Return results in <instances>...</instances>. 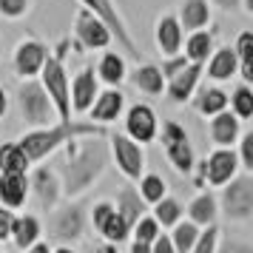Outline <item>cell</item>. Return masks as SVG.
<instances>
[{
    "label": "cell",
    "instance_id": "cb8c5ba5",
    "mask_svg": "<svg viewBox=\"0 0 253 253\" xmlns=\"http://www.w3.org/2000/svg\"><path fill=\"white\" fill-rule=\"evenodd\" d=\"M211 0H182V6H179V14H176V20L182 26V32H196V29H205L211 23Z\"/></svg>",
    "mask_w": 253,
    "mask_h": 253
},
{
    "label": "cell",
    "instance_id": "e0dca14e",
    "mask_svg": "<svg viewBox=\"0 0 253 253\" xmlns=\"http://www.w3.org/2000/svg\"><path fill=\"white\" fill-rule=\"evenodd\" d=\"M97 94H100V80H97L94 69H80L74 74V80H69L71 114H85Z\"/></svg>",
    "mask_w": 253,
    "mask_h": 253
},
{
    "label": "cell",
    "instance_id": "e575fe53",
    "mask_svg": "<svg viewBox=\"0 0 253 253\" xmlns=\"http://www.w3.org/2000/svg\"><path fill=\"white\" fill-rule=\"evenodd\" d=\"M228 108L239 117L242 123L251 120L253 117V88H251V83H239V85L233 88V94L228 97Z\"/></svg>",
    "mask_w": 253,
    "mask_h": 253
},
{
    "label": "cell",
    "instance_id": "f1b7e54d",
    "mask_svg": "<svg viewBox=\"0 0 253 253\" xmlns=\"http://www.w3.org/2000/svg\"><path fill=\"white\" fill-rule=\"evenodd\" d=\"M32 162L17 142H0V173H29Z\"/></svg>",
    "mask_w": 253,
    "mask_h": 253
},
{
    "label": "cell",
    "instance_id": "277c9868",
    "mask_svg": "<svg viewBox=\"0 0 253 253\" xmlns=\"http://www.w3.org/2000/svg\"><path fill=\"white\" fill-rule=\"evenodd\" d=\"M17 108H20V117L29 128H43L57 123L60 117L54 111V103L48 100V94L43 91V85L37 77H26L17 85Z\"/></svg>",
    "mask_w": 253,
    "mask_h": 253
},
{
    "label": "cell",
    "instance_id": "8d00e7d4",
    "mask_svg": "<svg viewBox=\"0 0 253 253\" xmlns=\"http://www.w3.org/2000/svg\"><path fill=\"white\" fill-rule=\"evenodd\" d=\"M162 233L160 228V222L151 216V213H142V216L131 225V239H137V242H145V245H151V242L157 239Z\"/></svg>",
    "mask_w": 253,
    "mask_h": 253
},
{
    "label": "cell",
    "instance_id": "484cf974",
    "mask_svg": "<svg viewBox=\"0 0 253 253\" xmlns=\"http://www.w3.org/2000/svg\"><path fill=\"white\" fill-rule=\"evenodd\" d=\"M97 80L105 83V85H120V83L128 77V66H126V57L117 54V51H105L100 63H97Z\"/></svg>",
    "mask_w": 253,
    "mask_h": 253
},
{
    "label": "cell",
    "instance_id": "ffe728a7",
    "mask_svg": "<svg viewBox=\"0 0 253 253\" xmlns=\"http://www.w3.org/2000/svg\"><path fill=\"white\" fill-rule=\"evenodd\" d=\"M236 69H239V63H236V51L233 46H219L211 51V57L202 63V74H205L208 80L213 83H228L236 77Z\"/></svg>",
    "mask_w": 253,
    "mask_h": 253
},
{
    "label": "cell",
    "instance_id": "ab89813d",
    "mask_svg": "<svg viewBox=\"0 0 253 253\" xmlns=\"http://www.w3.org/2000/svg\"><path fill=\"white\" fill-rule=\"evenodd\" d=\"M32 9V0H0V17L6 20H20Z\"/></svg>",
    "mask_w": 253,
    "mask_h": 253
},
{
    "label": "cell",
    "instance_id": "6da1fadb",
    "mask_svg": "<svg viewBox=\"0 0 253 253\" xmlns=\"http://www.w3.org/2000/svg\"><path fill=\"white\" fill-rule=\"evenodd\" d=\"M54 154H60L54 162V171L63 185V199H80L88 188L100 182V176L105 173L108 160H111L105 134L71 137Z\"/></svg>",
    "mask_w": 253,
    "mask_h": 253
},
{
    "label": "cell",
    "instance_id": "7c38bea8",
    "mask_svg": "<svg viewBox=\"0 0 253 253\" xmlns=\"http://www.w3.org/2000/svg\"><path fill=\"white\" fill-rule=\"evenodd\" d=\"M74 35H77V43H80V48H88V51L108 48L111 43H114L111 29H108V26H105L94 12H88L85 6H83L77 14H74Z\"/></svg>",
    "mask_w": 253,
    "mask_h": 253
},
{
    "label": "cell",
    "instance_id": "74e56055",
    "mask_svg": "<svg viewBox=\"0 0 253 253\" xmlns=\"http://www.w3.org/2000/svg\"><path fill=\"white\" fill-rule=\"evenodd\" d=\"M219 239H222V230H219L216 222H213V225H205V228L199 230V236H196L191 253H216Z\"/></svg>",
    "mask_w": 253,
    "mask_h": 253
},
{
    "label": "cell",
    "instance_id": "7402d4cb",
    "mask_svg": "<svg viewBox=\"0 0 253 253\" xmlns=\"http://www.w3.org/2000/svg\"><path fill=\"white\" fill-rule=\"evenodd\" d=\"M191 108H194L196 114H202V117H213L219 114V111H225L228 108V94L222 91L219 85H196V91L191 94Z\"/></svg>",
    "mask_w": 253,
    "mask_h": 253
},
{
    "label": "cell",
    "instance_id": "f907efd6",
    "mask_svg": "<svg viewBox=\"0 0 253 253\" xmlns=\"http://www.w3.org/2000/svg\"><path fill=\"white\" fill-rule=\"evenodd\" d=\"M85 253H94V248H91V251H85Z\"/></svg>",
    "mask_w": 253,
    "mask_h": 253
},
{
    "label": "cell",
    "instance_id": "d590c367",
    "mask_svg": "<svg viewBox=\"0 0 253 253\" xmlns=\"http://www.w3.org/2000/svg\"><path fill=\"white\" fill-rule=\"evenodd\" d=\"M100 236H103V242H111V245H123V242L131 239V225H128L126 219L117 213V208H114V213L103 222V228L97 230Z\"/></svg>",
    "mask_w": 253,
    "mask_h": 253
},
{
    "label": "cell",
    "instance_id": "681fc988",
    "mask_svg": "<svg viewBox=\"0 0 253 253\" xmlns=\"http://www.w3.org/2000/svg\"><path fill=\"white\" fill-rule=\"evenodd\" d=\"M51 253H77V251H74V245H54Z\"/></svg>",
    "mask_w": 253,
    "mask_h": 253
},
{
    "label": "cell",
    "instance_id": "bcb514c9",
    "mask_svg": "<svg viewBox=\"0 0 253 253\" xmlns=\"http://www.w3.org/2000/svg\"><path fill=\"white\" fill-rule=\"evenodd\" d=\"M128 253H151V245H145V242H137V239H131V248H128Z\"/></svg>",
    "mask_w": 253,
    "mask_h": 253
},
{
    "label": "cell",
    "instance_id": "4fadbf2b",
    "mask_svg": "<svg viewBox=\"0 0 253 253\" xmlns=\"http://www.w3.org/2000/svg\"><path fill=\"white\" fill-rule=\"evenodd\" d=\"M123 134L131 137L134 142L145 145V142H154L157 139V131H160V120H157V111L151 108L148 103H137L126 111V120H123Z\"/></svg>",
    "mask_w": 253,
    "mask_h": 253
},
{
    "label": "cell",
    "instance_id": "5bb4252c",
    "mask_svg": "<svg viewBox=\"0 0 253 253\" xmlns=\"http://www.w3.org/2000/svg\"><path fill=\"white\" fill-rule=\"evenodd\" d=\"M48 57V46L46 43H40L35 37H26L20 40L17 46H14V54H12V66H14V74L26 80V77H37L40 69H43V63Z\"/></svg>",
    "mask_w": 253,
    "mask_h": 253
},
{
    "label": "cell",
    "instance_id": "ba28073f",
    "mask_svg": "<svg viewBox=\"0 0 253 253\" xmlns=\"http://www.w3.org/2000/svg\"><path fill=\"white\" fill-rule=\"evenodd\" d=\"M239 168V160H236V148H216L208 154L202 165H199V173H196V182L199 185H211V188H222L230 176H236Z\"/></svg>",
    "mask_w": 253,
    "mask_h": 253
},
{
    "label": "cell",
    "instance_id": "9a60e30c",
    "mask_svg": "<svg viewBox=\"0 0 253 253\" xmlns=\"http://www.w3.org/2000/svg\"><path fill=\"white\" fill-rule=\"evenodd\" d=\"M123 111H126V94L120 91V85H105L94 97L91 108L85 114L97 126H111V123H117L123 117Z\"/></svg>",
    "mask_w": 253,
    "mask_h": 253
},
{
    "label": "cell",
    "instance_id": "8fae6325",
    "mask_svg": "<svg viewBox=\"0 0 253 253\" xmlns=\"http://www.w3.org/2000/svg\"><path fill=\"white\" fill-rule=\"evenodd\" d=\"M85 233V213L77 202H71L63 208H54V219H51V239L57 245H74L83 239Z\"/></svg>",
    "mask_w": 253,
    "mask_h": 253
},
{
    "label": "cell",
    "instance_id": "f35d334b",
    "mask_svg": "<svg viewBox=\"0 0 253 253\" xmlns=\"http://www.w3.org/2000/svg\"><path fill=\"white\" fill-rule=\"evenodd\" d=\"M236 145H239V151H236L239 168L253 173V131H242L239 139H236Z\"/></svg>",
    "mask_w": 253,
    "mask_h": 253
},
{
    "label": "cell",
    "instance_id": "30bf717a",
    "mask_svg": "<svg viewBox=\"0 0 253 253\" xmlns=\"http://www.w3.org/2000/svg\"><path fill=\"white\" fill-rule=\"evenodd\" d=\"M29 196L35 199V205L40 211H54L63 202V185L54 171V165H37L29 173Z\"/></svg>",
    "mask_w": 253,
    "mask_h": 253
},
{
    "label": "cell",
    "instance_id": "d6986e66",
    "mask_svg": "<svg viewBox=\"0 0 253 253\" xmlns=\"http://www.w3.org/2000/svg\"><path fill=\"white\" fill-rule=\"evenodd\" d=\"M208 134H211V142H213L216 148H233L236 139H239V134H242V120L233 114L230 108H225V111H219V114L211 117Z\"/></svg>",
    "mask_w": 253,
    "mask_h": 253
},
{
    "label": "cell",
    "instance_id": "83f0119b",
    "mask_svg": "<svg viewBox=\"0 0 253 253\" xmlns=\"http://www.w3.org/2000/svg\"><path fill=\"white\" fill-rule=\"evenodd\" d=\"M131 83H134V88L145 94H162L165 91V74H162L160 66H154V63H142L137 69L131 71Z\"/></svg>",
    "mask_w": 253,
    "mask_h": 253
},
{
    "label": "cell",
    "instance_id": "7dc6e473",
    "mask_svg": "<svg viewBox=\"0 0 253 253\" xmlns=\"http://www.w3.org/2000/svg\"><path fill=\"white\" fill-rule=\"evenodd\" d=\"M94 253H120V245H111V242H103V245H97Z\"/></svg>",
    "mask_w": 253,
    "mask_h": 253
},
{
    "label": "cell",
    "instance_id": "4316f807",
    "mask_svg": "<svg viewBox=\"0 0 253 253\" xmlns=\"http://www.w3.org/2000/svg\"><path fill=\"white\" fill-rule=\"evenodd\" d=\"M182 54L185 60H191V63H205L211 57V51H213V35L205 32V29H196V32H188V37L182 40Z\"/></svg>",
    "mask_w": 253,
    "mask_h": 253
},
{
    "label": "cell",
    "instance_id": "f546056e",
    "mask_svg": "<svg viewBox=\"0 0 253 253\" xmlns=\"http://www.w3.org/2000/svg\"><path fill=\"white\" fill-rule=\"evenodd\" d=\"M233 51H236V63H239L236 74L242 77V83H253V32L245 29V32L236 37Z\"/></svg>",
    "mask_w": 253,
    "mask_h": 253
},
{
    "label": "cell",
    "instance_id": "c3c4849f",
    "mask_svg": "<svg viewBox=\"0 0 253 253\" xmlns=\"http://www.w3.org/2000/svg\"><path fill=\"white\" fill-rule=\"evenodd\" d=\"M6 111H9V94L0 88V117L6 114Z\"/></svg>",
    "mask_w": 253,
    "mask_h": 253
},
{
    "label": "cell",
    "instance_id": "ee69618b",
    "mask_svg": "<svg viewBox=\"0 0 253 253\" xmlns=\"http://www.w3.org/2000/svg\"><path fill=\"white\" fill-rule=\"evenodd\" d=\"M23 253H51V245H48V242H43V239H37L35 245H29Z\"/></svg>",
    "mask_w": 253,
    "mask_h": 253
},
{
    "label": "cell",
    "instance_id": "3957f363",
    "mask_svg": "<svg viewBox=\"0 0 253 253\" xmlns=\"http://www.w3.org/2000/svg\"><path fill=\"white\" fill-rule=\"evenodd\" d=\"M66 48H69V40H63L60 48L51 54L48 51L43 69L37 74V80L43 85V91L48 94V100L54 103V111H57L60 120H71V100H69V71H66Z\"/></svg>",
    "mask_w": 253,
    "mask_h": 253
},
{
    "label": "cell",
    "instance_id": "816d5d0a",
    "mask_svg": "<svg viewBox=\"0 0 253 253\" xmlns=\"http://www.w3.org/2000/svg\"><path fill=\"white\" fill-rule=\"evenodd\" d=\"M0 253H3V245H0Z\"/></svg>",
    "mask_w": 253,
    "mask_h": 253
},
{
    "label": "cell",
    "instance_id": "d4e9b609",
    "mask_svg": "<svg viewBox=\"0 0 253 253\" xmlns=\"http://www.w3.org/2000/svg\"><path fill=\"white\" fill-rule=\"evenodd\" d=\"M185 216L191 219L194 225L199 228H205V225H213L219 216V205H216V196L211 194V191H202V194H196L188 208H185Z\"/></svg>",
    "mask_w": 253,
    "mask_h": 253
},
{
    "label": "cell",
    "instance_id": "1f68e13d",
    "mask_svg": "<svg viewBox=\"0 0 253 253\" xmlns=\"http://www.w3.org/2000/svg\"><path fill=\"white\" fill-rule=\"evenodd\" d=\"M182 213H185V208L179 205V199H173V196H162L160 202H154L151 205V216L160 222V228L162 230H168L171 225H176L179 219H182Z\"/></svg>",
    "mask_w": 253,
    "mask_h": 253
},
{
    "label": "cell",
    "instance_id": "4dcf8cb0",
    "mask_svg": "<svg viewBox=\"0 0 253 253\" xmlns=\"http://www.w3.org/2000/svg\"><path fill=\"white\" fill-rule=\"evenodd\" d=\"M114 208H117V213L126 219L128 225H134L142 213H145V202L139 199V194H137V188H123L120 194H117V202H114Z\"/></svg>",
    "mask_w": 253,
    "mask_h": 253
},
{
    "label": "cell",
    "instance_id": "2e32d148",
    "mask_svg": "<svg viewBox=\"0 0 253 253\" xmlns=\"http://www.w3.org/2000/svg\"><path fill=\"white\" fill-rule=\"evenodd\" d=\"M202 80V63H185L179 69L165 77V94L171 103H188L191 94L196 91V85Z\"/></svg>",
    "mask_w": 253,
    "mask_h": 253
},
{
    "label": "cell",
    "instance_id": "f6af8a7d",
    "mask_svg": "<svg viewBox=\"0 0 253 253\" xmlns=\"http://www.w3.org/2000/svg\"><path fill=\"white\" fill-rule=\"evenodd\" d=\"M211 3H213V6H219V9H225V12H236L242 0H211Z\"/></svg>",
    "mask_w": 253,
    "mask_h": 253
},
{
    "label": "cell",
    "instance_id": "52a82bcc",
    "mask_svg": "<svg viewBox=\"0 0 253 253\" xmlns=\"http://www.w3.org/2000/svg\"><path fill=\"white\" fill-rule=\"evenodd\" d=\"M157 137L162 139V148H165V157L173 165V171L179 173H191L196 168V157L194 148H191V139H188V131H185L179 123L168 120L162 131H157Z\"/></svg>",
    "mask_w": 253,
    "mask_h": 253
},
{
    "label": "cell",
    "instance_id": "7bdbcfd3",
    "mask_svg": "<svg viewBox=\"0 0 253 253\" xmlns=\"http://www.w3.org/2000/svg\"><path fill=\"white\" fill-rule=\"evenodd\" d=\"M151 253H176L173 245H171V236H168V233H160L157 239L151 242Z\"/></svg>",
    "mask_w": 253,
    "mask_h": 253
},
{
    "label": "cell",
    "instance_id": "603a6c76",
    "mask_svg": "<svg viewBox=\"0 0 253 253\" xmlns=\"http://www.w3.org/2000/svg\"><path fill=\"white\" fill-rule=\"evenodd\" d=\"M9 239L14 242L17 251H26L29 245H35L37 239H43V225H40V219H37L35 213H14Z\"/></svg>",
    "mask_w": 253,
    "mask_h": 253
},
{
    "label": "cell",
    "instance_id": "60d3db41",
    "mask_svg": "<svg viewBox=\"0 0 253 253\" xmlns=\"http://www.w3.org/2000/svg\"><path fill=\"white\" fill-rule=\"evenodd\" d=\"M12 222H14V211L6 205H0V245L9 242V233H12Z\"/></svg>",
    "mask_w": 253,
    "mask_h": 253
},
{
    "label": "cell",
    "instance_id": "ac0fdd59",
    "mask_svg": "<svg viewBox=\"0 0 253 253\" xmlns=\"http://www.w3.org/2000/svg\"><path fill=\"white\" fill-rule=\"evenodd\" d=\"M154 40H157V48H160L162 57H173V54H182V40L185 32L176 14H162L157 26H154Z\"/></svg>",
    "mask_w": 253,
    "mask_h": 253
},
{
    "label": "cell",
    "instance_id": "836d02e7",
    "mask_svg": "<svg viewBox=\"0 0 253 253\" xmlns=\"http://www.w3.org/2000/svg\"><path fill=\"white\" fill-rule=\"evenodd\" d=\"M137 194L145 205H154V202H160L162 196L168 194V182L160 173H142L137 179Z\"/></svg>",
    "mask_w": 253,
    "mask_h": 253
},
{
    "label": "cell",
    "instance_id": "9c48e42d",
    "mask_svg": "<svg viewBox=\"0 0 253 253\" xmlns=\"http://www.w3.org/2000/svg\"><path fill=\"white\" fill-rule=\"evenodd\" d=\"M80 3L111 29V37L117 40V46L123 48L126 54H131V57L139 60V46L134 43V37H131V32H128V26H126V20H123L120 9L114 6V0H80Z\"/></svg>",
    "mask_w": 253,
    "mask_h": 253
},
{
    "label": "cell",
    "instance_id": "b9f144b4",
    "mask_svg": "<svg viewBox=\"0 0 253 253\" xmlns=\"http://www.w3.org/2000/svg\"><path fill=\"white\" fill-rule=\"evenodd\" d=\"M216 253H253V248L248 245V242H242V239H230V242L219 239Z\"/></svg>",
    "mask_w": 253,
    "mask_h": 253
},
{
    "label": "cell",
    "instance_id": "8992f818",
    "mask_svg": "<svg viewBox=\"0 0 253 253\" xmlns=\"http://www.w3.org/2000/svg\"><path fill=\"white\" fill-rule=\"evenodd\" d=\"M105 137H108V154L114 160L117 171L123 173L128 182H137L145 173V148L139 142H134L131 137H126L123 131L105 134Z\"/></svg>",
    "mask_w": 253,
    "mask_h": 253
},
{
    "label": "cell",
    "instance_id": "44dd1931",
    "mask_svg": "<svg viewBox=\"0 0 253 253\" xmlns=\"http://www.w3.org/2000/svg\"><path fill=\"white\" fill-rule=\"evenodd\" d=\"M29 199V173H0V205L20 211Z\"/></svg>",
    "mask_w": 253,
    "mask_h": 253
},
{
    "label": "cell",
    "instance_id": "d6a6232c",
    "mask_svg": "<svg viewBox=\"0 0 253 253\" xmlns=\"http://www.w3.org/2000/svg\"><path fill=\"white\" fill-rule=\"evenodd\" d=\"M171 245H173V251L176 253H191V248H194V242H196V236H199V225H194L191 219H179L176 225H171Z\"/></svg>",
    "mask_w": 253,
    "mask_h": 253
},
{
    "label": "cell",
    "instance_id": "7a4b0ae2",
    "mask_svg": "<svg viewBox=\"0 0 253 253\" xmlns=\"http://www.w3.org/2000/svg\"><path fill=\"white\" fill-rule=\"evenodd\" d=\"M85 134H108L105 126H97L91 120H57L51 126H43V128H29L23 137L17 139V145L23 148V154L29 157V162L46 160L48 154H54L60 145H66L71 137H85Z\"/></svg>",
    "mask_w": 253,
    "mask_h": 253
},
{
    "label": "cell",
    "instance_id": "5b68a950",
    "mask_svg": "<svg viewBox=\"0 0 253 253\" xmlns=\"http://www.w3.org/2000/svg\"><path fill=\"white\" fill-rule=\"evenodd\" d=\"M219 211L230 219V222H251L253 219V173L242 171L230 176L222 185V194L216 196Z\"/></svg>",
    "mask_w": 253,
    "mask_h": 253
}]
</instances>
